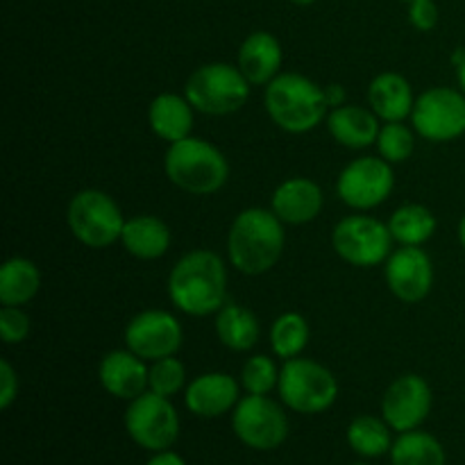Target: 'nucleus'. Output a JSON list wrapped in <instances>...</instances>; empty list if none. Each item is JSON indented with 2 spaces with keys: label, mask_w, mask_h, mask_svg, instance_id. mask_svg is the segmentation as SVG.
<instances>
[{
  "label": "nucleus",
  "mask_w": 465,
  "mask_h": 465,
  "mask_svg": "<svg viewBox=\"0 0 465 465\" xmlns=\"http://www.w3.org/2000/svg\"><path fill=\"white\" fill-rule=\"evenodd\" d=\"M168 298L186 316H216L227 302L225 262L207 248L182 254L168 275Z\"/></svg>",
  "instance_id": "nucleus-1"
},
{
  "label": "nucleus",
  "mask_w": 465,
  "mask_h": 465,
  "mask_svg": "<svg viewBox=\"0 0 465 465\" xmlns=\"http://www.w3.org/2000/svg\"><path fill=\"white\" fill-rule=\"evenodd\" d=\"M286 248L284 223L272 209L248 207L227 232V259L241 275L257 277L272 271Z\"/></svg>",
  "instance_id": "nucleus-2"
},
{
  "label": "nucleus",
  "mask_w": 465,
  "mask_h": 465,
  "mask_svg": "<svg viewBox=\"0 0 465 465\" xmlns=\"http://www.w3.org/2000/svg\"><path fill=\"white\" fill-rule=\"evenodd\" d=\"M268 118L289 134H307L327 121L325 86L302 73H280L263 91Z\"/></svg>",
  "instance_id": "nucleus-3"
},
{
  "label": "nucleus",
  "mask_w": 465,
  "mask_h": 465,
  "mask_svg": "<svg viewBox=\"0 0 465 465\" xmlns=\"http://www.w3.org/2000/svg\"><path fill=\"white\" fill-rule=\"evenodd\" d=\"M163 173L171 184L184 193L212 195L230 180V162L212 141L186 136L168 145Z\"/></svg>",
  "instance_id": "nucleus-4"
},
{
  "label": "nucleus",
  "mask_w": 465,
  "mask_h": 465,
  "mask_svg": "<svg viewBox=\"0 0 465 465\" xmlns=\"http://www.w3.org/2000/svg\"><path fill=\"white\" fill-rule=\"evenodd\" d=\"M250 84L236 64L209 62L195 68L184 84V95L195 112L207 116H230L243 109Z\"/></svg>",
  "instance_id": "nucleus-5"
},
{
  "label": "nucleus",
  "mask_w": 465,
  "mask_h": 465,
  "mask_svg": "<svg viewBox=\"0 0 465 465\" xmlns=\"http://www.w3.org/2000/svg\"><path fill=\"white\" fill-rule=\"evenodd\" d=\"M282 404L302 416H318L334 407L339 398V381L334 372L307 357L284 361L277 384Z\"/></svg>",
  "instance_id": "nucleus-6"
},
{
  "label": "nucleus",
  "mask_w": 465,
  "mask_h": 465,
  "mask_svg": "<svg viewBox=\"0 0 465 465\" xmlns=\"http://www.w3.org/2000/svg\"><path fill=\"white\" fill-rule=\"evenodd\" d=\"M127 218L109 193L100 189H82L66 207V225L82 245L94 250L118 243Z\"/></svg>",
  "instance_id": "nucleus-7"
},
{
  "label": "nucleus",
  "mask_w": 465,
  "mask_h": 465,
  "mask_svg": "<svg viewBox=\"0 0 465 465\" xmlns=\"http://www.w3.org/2000/svg\"><path fill=\"white\" fill-rule=\"evenodd\" d=\"M393 243L389 223L368 213H350L331 230V248L354 268H375L386 263L393 252Z\"/></svg>",
  "instance_id": "nucleus-8"
},
{
  "label": "nucleus",
  "mask_w": 465,
  "mask_h": 465,
  "mask_svg": "<svg viewBox=\"0 0 465 465\" xmlns=\"http://www.w3.org/2000/svg\"><path fill=\"white\" fill-rule=\"evenodd\" d=\"M411 127L430 143H450L465 134V94L452 86H431L416 98Z\"/></svg>",
  "instance_id": "nucleus-9"
},
{
  "label": "nucleus",
  "mask_w": 465,
  "mask_h": 465,
  "mask_svg": "<svg viewBox=\"0 0 465 465\" xmlns=\"http://www.w3.org/2000/svg\"><path fill=\"white\" fill-rule=\"evenodd\" d=\"M125 430L139 448L153 454L163 452L180 439V413L171 398L145 391L127 404Z\"/></svg>",
  "instance_id": "nucleus-10"
},
{
  "label": "nucleus",
  "mask_w": 465,
  "mask_h": 465,
  "mask_svg": "<svg viewBox=\"0 0 465 465\" xmlns=\"http://www.w3.org/2000/svg\"><path fill=\"white\" fill-rule=\"evenodd\" d=\"M232 430L245 448L271 452L289 436V418L268 395H245L232 411Z\"/></svg>",
  "instance_id": "nucleus-11"
},
{
  "label": "nucleus",
  "mask_w": 465,
  "mask_h": 465,
  "mask_svg": "<svg viewBox=\"0 0 465 465\" xmlns=\"http://www.w3.org/2000/svg\"><path fill=\"white\" fill-rule=\"evenodd\" d=\"M395 189L393 163L372 157H357L339 173L336 195L354 212H371L391 198Z\"/></svg>",
  "instance_id": "nucleus-12"
},
{
  "label": "nucleus",
  "mask_w": 465,
  "mask_h": 465,
  "mask_svg": "<svg viewBox=\"0 0 465 465\" xmlns=\"http://www.w3.org/2000/svg\"><path fill=\"white\" fill-rule=\"evenodd\" d=\"M182 343H184L182 322L163 309H145L136 313L125 327V348L148 363L173 357L180 352Z\"/></svg>",
  "instance_id": "nucleus-13"
},
{
  "label": "nucleus",
  "mask_w": 465,
  "mask_h": 465,
  "mask_svg": "<svg viewBox=\"0 0 465 465\" xmlns=\"http://www.w3.org/2000/svg\"><path fill=\"white\" fill-rule=\"evenodd\" d=\"M431 404H434V393L425 377L400 375L386 389L381 398V418L389 422V427L398 434L404 431L420 430L422 422L430 418Z\"/></svg>",
  "instance_id": "nucleus-14"
},
{
  "label": "nucleus",
  "mask_w": 465,
  "mask_h": 465,
  "mask_svg": "<svg viewBox=\"0 0 465 465\" xmlns=\"http://www.w3.org/2000/svg\"><path fill=\"white\" fill-rule=\"evenodd\" d=\"M386 286L404 304H418L431 293L434 263L420 245H400L386 259Z\"/></svg>",
  "instance_id": "nucleus-15"
},
{
  "label": "nucleus",
  "mask_w": 465,
  "mask_h": 465,
  "mask_svg": "<svg viewBox=\"0 0 465 465\" xmlns=\"http://www.w3.org/2000/svg\"><path fill=\"white\" fill-rule=\"evenodd\" d=\"M98 380L112 398L132 402L148 391L150 366L132 350H112L100 359Z\"/></svg>",
  "instance_id": "nucleus-16"
},
{
  "label": "nucleus",
  "mask_w": 465,
  "mask_h": 465,
  "mask_svg": "<svg viewBox=\"0 0 465 465\" xmlns=\"http://www.w3.org/2000/svg\"><path fill=\"white\" fill-rule=\"evenodd\" d=\"M241 384L230 372H204L184 389V404L198 418H221L234 411Z\"/></svg>",
  "instance_id": "nucleus-17"
},
{
  "label": "nucleus",
  "mask_w": 465,
  "mask_h": 465,
  "mask_svg": "<svg viewBox=\"0 0 465 465\" xmlns=\"http://www.w3.org/2000/svg\"><path fill=\"white\" fill-rule=\"evenodd\" d=\"M325 204V193L309 177H289L271 195V209L284 225H307L316 221Z\"/></svg>",
  "instance_id": "nucleus-18"
},
{
  "label": "nucleus",
  "mask_w": 465,
  "mask_h": 465,
  "mask_svg": "<svg viewBox=\"0 0 465 465\" xmlns=\"http://www.w3.org/2000/svg\"><path fill=\"white\" fill-rule=\"evenodd\" d=\"M284 53L275 35L266 30L250 32L239 48L236 66L252 86H266L280 75Z\"/></svg>",
  "instance_id": "nucleus-19"
},
{
  "label": "nucleus",
  "mask_w": 465,
  "mask_h": 465,
  "mask_svg": "<svg viewBox=\"0 0 465 465\" xmlns=\"http://www.w3.org/2000/svg\"><path fill=\"white\" fill-rule=\"evenodd\" d=\"M368 104L384 123H400L411 118L416 94L411 82L395 71H384L372 77L368 86Z\"/></svg>",
  "instance_id": "nucleus-20"
},
{
  "label": "nucleus",
  "mask_w": 465,
  "mask_h": 465,
  "mask_svg": "<svg viewBox=\"0 0 465 465\" xmlns=\"http://www.w3.org/2000/svg\"><path fill=\"white\" fill-rule=\"evenodd\" d=\"M327 130H330L331 139L343 148L363 150L377 143L381 123L372 109L359 107V104H343V107L330 109Z\"/></svg>",
  "instance_id": "nucleus-21"
},
{
  "label": "nucleus",
  "mask_w": 465,
  "mask_h": 465,
  "mask_svg": "<svg viewBox=\"0 0 465 465\" xmlns=\"http://www.w3.org/2000/svg\"><path fill=\"white\" fill-rule=\"evenodd\" d=\"M195 109L180 94H159L148 104V125L157 139L166 141L168 145L175 141L186 139L193 132Z\"/></svg>",
  "instance_id": "nucleus-22"
},
{
  "label": "nucleus",
  "mask_w": 465,
  "mask_h": 465,
  "mask_svg": "<svg viewBox=\"0 0 465 465\" xmlns=\"http://www.w3.org/2000/svg\"><path fill=\"white\" fill-rule=\"evenodd\" d=\"M171 227L153 213H139L125 221L121 243L134 259L154 262L171 250Z\"/></svg>",
  "instance_id": "nucleus-23"
},
{
  "label": "nucleus",
  "mask_w": 465,
  "mask_h": 465,
  "mask_svg": "<svg viewBox=\"0 0 465 465\" xmlns=\"http://www.w3.org/2000/svg\"><path fill=\"white\" fill-rule=\"evenodd\" d=\"M216 336L232 352H250L257 345L259 321L250 309L227 300L221 312L216 313Z\"/></svg>",
  "instance_id": "nucleus-24"
},
{
  "label": "nucleus",
  "mask_w": 465,
  "mask_h": 465,
  "mask_svg": "<svg viewBox=\"0 0 465 465\" xmlns=\"http://www.w3.org/2000/svg\"><path fill=\"white\" fill-rule=\"evenodd\" d=\"M41 289V271L25 257H12L0 268V302L3 307H23Z\"/></svg>",
  "instance_id": "nucleus-25"
},
{
  "label": "nucleus",
  "mask_w": 465,
  "mask_h": 465,
  "mask_svg": "<svg viewBox=\"0 0 465 465\" xmlns=\"http://www.w3.org/2000/svg\"><path fill=\"white\" fill-rule=\"evenodd\" d=\"M434 212L425 204L409 203L395 209L389 218V230L393 234V241L400 245H425L431 236L436 234Z\"/></svg>",
  "instance_id": "nucleus-26"
},
{
  "label": "nucleus",
  "mask_w": 465,
  "mask_h": 465,
  "mask_svg": "<svg viewBox=\"0 0 465 465\" xmlns=\"http://www.w3.org/2000/svg\"><path fill=\"white\" fill-rule=\"evenodd\" d=\"M391 463L393 465H445V448L430 431L413 430L404 431L393 440L391 448Z\"/></svg>",
  "instance_id": "nucleus-27"
},
{
  "label": "nucleus",
  "mask_w": 465,
  "mask_h": 465,
  "mask_svg": "<svg viewBox=\"0 0 465 465\" xmlns=\"http://www.w3.org/2000/svg\"><path fill=\"white\" fill-rule=\"evenodd\" d=\"M391 431L393 430L384 418L357 416L350 422L345 436H348V445L354 454H359L361 459H377L393 448Z\"/></svg>",
  "instance_id": "nucleus-28"
},
{
  "label": "nucleus",
  "mask_w": 465,
  "mask_h": 465,
  "mask_svg": "<svg viewBox=\"0 0 465 465\" xmlns=\"http://www.w3.org/2000/svg\"><path fill=\"white\" fill-rule=\"evenodd\" d=\"M309 321L298 312H286L277 316V321L271 327V348L277 359L302 357L304 348L309 345Z\"/></svg>",
  "instance_id": "nucleus-29"
},
{
  "label": "nucleus",
  "mask_w": 465,
  "mask_h": 465,
  "mask_svg": "<svg viewBox=\"0 0 465 465\" xmlns=\"http://www.w3.org/2000/svg\"><path fill=\"white\" fill-rule=\"evenodd\" d=\"M377 153L389 163H404L416 153V130L400 123H384L375 143Z\"/></svg>",
  "instance_id": "nucleus-30"
},
{
  "label": "nucleus",
  "mask_w": 465,
  "mask_h": 465,
  "mask_svg": "<svg viewBox=\"0 0 465 465\" xmlns=\"http://www.w3.org/2000/svg\"><path fill=\"white\" fill-rule=\"evenodd\" d=\"M280 372L277 363L266 354H254L241 368V386L248 395H271L280 384Z\"/></svg>",
  "instance_id": "nucleus-31"
},
{
  "label": "nucleus",
  "mask_w": 465,
  "mask_h": 465,
  "mask_svg": "<svg viewBox=\"0 0 465 465\" xmlns=\"http://www.w3.org/2000/svg\"><path fill=\"white\" fill-rule=\"evenodd\" d=\"M186 389V368L180 359L163 357L159 361L150 363V381L148 391L163 395V398H175L177 393Z\"/></svg>",
  "instance_id": "nucleus-32"
},
{
  "label": "nucleus",
  "mask_w": 465,
  "mask_h": 465,
  "mask_svg": "<svg viewBox=\"0 0 465 465\" xmlns=\"http://www.w3.org/2000/svg\"><path fill=\"white\" fill-rule=\"evenodd\" d=\"M32 322L30 316L21 307H3L0 309V336L7 345L23 343L30 336Z\"/></svg>",
  "instance_id": "nucleus-33"
},
{
  "label": "nucleus",
  "mask_w": 465,
  "mask_h": 465,
  "mask_svg": "<svg viewBox=\"0 0 465 465\" xmlns=\"http://www.w3.org/2000/svg\"><path fill=\"white\" fill-rule=\"evenodd\" d=\"M409 21L416 30L431 32L439 25V7L434 0H413L409 3Z\"/></svg>",
  "instance_id": "nucleus-34"
},
{
  "label": "nucleus",
  "mask_w": 465,
  "mask_h": 465,
  "mask_svg": "<svg viewBox=\"0 0 465 465\" xmlns=\"http://www.w3.org/2000/svg\"><path fill=\"white\" fill-rule=\"evenodd\" d=\"M18 398V375L7 359L0 361V409H9Z\"/></svg>",
  "instance_id": "nucleus-35"
},
{
  "label": "nucleus",
  "mask_w": 465,
  "mask_h": 465,
  "mask_svg": "<svg viewBox=\"0 0 465 465\" xmlns=\"http://www.w3.org/2000/svg\"><path fill=\"white\" fill-rule=\"evenodd\" d=\"M325 95H327V104H330V109H336V107H343V104H348V103H345V100H348L345 86L336 84V82H331V84L325 86Z\"/></svg>",
  "instance_id": "nucleus-36"
},
{
  "label": "nucleus",
  "mask_w": 465,
  "mask_h": 465,
  "mask_svg": "<svg viewBox=\"0 0 465 465\" xmlns=\"http://www.w3.org/2000/svg\"><path fill=\"white\" fill-rule=\"evenodd\" d=\"M145 465H186V461L173 450H163V452H154L153 459Z\"/></svg>",
  "instance_id": "nucleus-37"
},
{
  "label": "nucleus",
  "mask_w": 465,
  "mask_h": 465,
  "mask_svg": "<svg viewBox=\"0 0 465 465\" xmlns=\"http://www.w3.org/2000/svg\"><path fill=\"white\" fill-rule=\"evenodd\" d=\"M452 64H454V68H457L459 89L465 94V48H459L457 53L452 54Z\"/></svg>",
  "instance_id": "nucleus-38"
},
{
  "label": "nucleus",
  "mask_w": 465,
  "mask_h": 465,
  "mask_svg": "<svg viewBox=\"0 0 465 465\" xmlns=\"http://www.w3.org/2000/svg\"><path fill=\"white\" fill-rule=\"evenodd\" d=\"M459 243L465 250V213L461 216V221H459Z\"/></svg>",
  "instance_id": "nucleus-39"
},
{
  "label": "nucleus",
  "mask_w": 465,
  "mask_h": 465,
  "mask_svg": "<svg viewBox=\"0 0 465 465\" xmlns=\"http://www.w3.org/2000/svg\"><path fill=\"white\" fill-rule=\"evenodd\" d=\"M291 3H295V5H313V3H316V0H291Z\"/></svg>",
  "instance_id": "nucleus-40"
},
{
  "label": "nucleus",
  "mask_w": 465,
  "mask_h": 465,
  "mask_svg": "<svg viewBox=\"0 0 465 465\" xmlns=\"http://www.w3.org/2000/svg\"><path fill=\"white\" fill-rule=\"evenodd\" d=\"M354 465H371V463H366V461H357Z\"/></svg>",
  "instance_id": "nucleus-41"
},
{
  "label": "nucleus",
  "mask_w": 465,
  "mask_h": 465,
  "mask_svg": "<svg viewBox=\"0 0 465 465\" xmlns=\"http://www.w3.org/2000/svg\"><path fill=\"white\" fill-rule=\"evenodd\" d=\"M407 3H413V0H407Z\"/></svg>",
  "instance_id": "nucleus-42"
}]
</instances>
